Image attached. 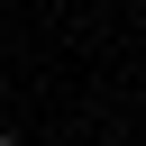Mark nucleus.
I'll return each instance as SVG.
<instances>
[{"mask_svg": "<svg viewBox=\"0 0 146 146\" xmlns=\"http://www.w3.org/2000/svg\"><path fill=\"white\" fill-rule=\"evenodd\" d=\"M0 146H18V137H0Z\"/></svg>", "mask_w": 146, "mask_h": 146, "instance_id": "f257e3e1", "label": "nucleus"}]
</instances>
